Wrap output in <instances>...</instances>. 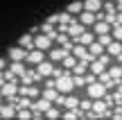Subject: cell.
I'll return each mask as SVG.
<instances>
[{
  "instance_id": "cell-1",
  "label": "cell",
  "mask_w": 122,
  "mask_h": 120,
  "mask_svg": "<svg viewBox=\"0 0 122 120\" xmlns=\"http://www.w3.org/2000/svg\"><path fill=\"white\" fill-rule=\"evenodd\" d=\"M54 86H57V91H61V93H72L75 91V77H72V73L70 70H66L63 75H59V77H54Z\"/></svg>"
},
{
  "instance_id": "cell-2",
  "label": "cell",
  "mask_w": 122,
  "mask_h": 120,
  "mask_svg": "<svg viewBox=\"0 0 122 120\" xmlns=\"http://www.w3.org/2000/svg\"><path fill=\"white\" fill-rule=\"evenodd\" d=\"M106 93H109V89H106L100 79H95V82H91V84H86V95H88L91 100H100V98H104Z\"/></svg>"
},
{
  "instance_id": "cell-3",
  "label": "cell",
  "mask_w": 122,
  "mask_h": 120,
  "mask_svg": "<svg viewBox=\"0 0 122 120\" xmlns=\"http://www.w3.org/2000/svg\"><path fill=\"white\" fill-rule=\"evenodd\" d=\"M0 95H2L5 100H9V102H11V100L16 98V95H18V79L5 82V84L0 86Z\"/></svg>"
},
{
  "instance_id": "cell-4",
  "label": "cell",
  "mask_w": 122,
  "mask_h": 120,
  "mask_svg": "<svg viewBox=\"0 0 122 120\" xmlns=\"http://www.w3.org/2000/svg\"><path fill=\"white\" fill-rule=\"evenodd\" d=\"M52 36L50 34H43V32H39V34H34V48H39V50H45L48 52L50 48H52Z\"/></svg>"
},
{
  "instance_id": "cell-5",
  "label": "cell",
  "mask_w": 122,
  "mask_h": 120,
  "mask_svg": "<svg viewBox=\"0 0 122 120\" xmlns=\"http://www.w3.org/2000/svg\"><path fill=\"white\" fill-rule=\"evenodd\" d=\"M34 70L41 75V79H45V77L52 75V70H54V61H52V59H43L41 63H36V66H34Z\"/></svg>"
},
{
  "instance_id": "cell-6",
  "label": "cell",
  "mask_w": 122,
  "mask_h": 120,
  "mask_svg": "<svg viewBox=\"0 0 122 120\" xmlns=\"http://www.w3.org/2000/svg\"><path fill=\"white\" fill-rule=\"evenodd\" d=\"M7 57H9V61H25L27 59V50L23 48V45H14V48L7 50Z\"/></svg>"
},
{
  "instance_id": "cell-7",
  "label": "cell",
  "mask_w": 122,
  "mask_h": 120,
  "mask_svg": "<svg viewBox=\"0 0 122 120\" xmlns=\"http://www.w3.org/2000/svg\"><path fill=\"white\" fill-rule=\"evenodd\" d=\"M52 104H54V102H50V100H45L43 95H39V98L32 102V107H30V109H32L34 113H45L50 107H52Z\"/></svg>"
},
{
  "instance_id": "cell-8",
  "label": "cell",
  "mask_w": 122,
  "mask_h": 120,
  "mask_svg": "<svg viewBox=\"0 0 122 120\" xmlns=\"http://www.w3.org/2000/svg\"><path fill=\"white\" fill-rule=\"evenodd\" d=\"M43 59H45V50L32 48V50H27V59H25V63H32V66H36V63H41Z\"/></svg>"
},
{
  "instance_id": "cell-9",
  "label": "cell",
  "mask_w": 122,
  "mask_h": 120,
  "mask_svg": "<svg viewBox=\"0 0 122 120\" xmlns=\"http://www.w3.org/2000/svg\"><path fill=\"white\" fill-rule=\"evenodd\" d=\"M68 52H70V50H66L63 45H59V48H50L48 50V59H52L54 63H61V59H63Z\"/></svg>"
},
{
  "instance_id": "cell-10",
  "label": "cell",
  "mask_w": 122,
  "mask_h": 120,
  "mask_svg": "<svg viewBox=\"0 0 122 120\" xmlns=\"http://www.w3.org/2000/svg\"><path fill=\"white\" fill-rule=\"evenodd\" d=\"M97 79H100V82H102V84H104L109 91H113L115 86H118V82H115L113 77H111V73H109V70H102L100 75H97Z\"/></svg>"
},
{
  "instance_id": "cell-11",
  "label": "cell",
  "mask_w": 122,
  "mask_h": 120,
  "mask_svg": "<svg viewBox=\"0 0 122 120\" xmlns=\"http://www.w3.org/2000/svg\"><path fill=\"white\" fill-rule=\"evenodd\" d=\"M16 102H9V104H0V118H16Z\"/></svg>"
},
{
  "instance_id": "cell-12",
  "label": "cell",
  "mask_w": 122,
  "mask_h": 120,
  "mask_svg": "<svg viewBox=\"0 0 122 120\" xmlns=\"http://www.w3.org/2000/svg\"><path fill=\"white\" fill-rule=\"evenodd\" d=\"M77 21H79V23H84V25L88 27V25H93V23L97 21V14H95V11H88V9H84V11L77 16Z\"/></svg>"
},
{
  "instance_id": "cell-13",
  "label": "cell",
  "mask_w": 122,
  "mask_h": 120,
  "mask_svg": "<svg viewBox=\"0 0 122 120\" xmlns=\"http://www.w3.org/2000/svg\"><path fill=\"white\" fill-rule=\"evenodd\" d=\"M93 32H95V36L97 34H106V32H111V23L104 21V18H100V21L93 23Z\"/></svg>"
},
{
  "instance_id": "cell-14",
  "label": "cell",
  "mask_w": 122,
  "mask_h": 120,
  "mask_svg": "<svg viewBox=\"0 0 122 120\" xmlns=\"http://www.w3.org/2000/svg\"><path fill=\"white\" fill-rule=\"evenodd\" d=\"M102 7H104V0H84V9H88V11H102Z\"/></svg>"
},
{
  "instance_id": "cell-15",
  "label": "cell",
  "mask_w": 122,
  "mask_h": 120,
  "mask_svg": "<svg viewBox=\"0 0 122 120\" xmlns=\"http://www.w3.org/2000/svg\"><path fill=\"white\" fill-rule=\"evenodd\" d=\"M88 52H91L93 57H100L102 52H106V48L97 41V36H95V41H93V43H88Z\"/></svg>"
},
{
  "instance_id": "cell-16",
  "label": "cell",
  "mask_w": 122,
  "mask_h": 120,
  "mask_svg": "<svg viewBox=\"0 0 122 120\" xmlns=\"http://www.w3.org/2000/svg\"><path fill=\"white\" fill-rule=\"evenodd\" d=\"M106 52L111 54V57H118V54L122 52V41H118V39H113L109 45H106Z\"/></svg>"
},
{
  "instance_id": "cell-17",
  "label": "cell",
  "mask_w": 122,
  "mask_h": 120,
  "mask_svg": "<svg viewBox=\"0 0 122 120\" xmlns=\"http://www.w3.org/2000/svg\"><path fill=\"white\" fill-rule=\"evenodd\" d=\"M95 41V32H81V34L75 39V43H81V45H88Z\"/></svg>"
},
{
  "instance_id": "cell-18",
  "label": "cell",
  "mask_w": 122,
  "mask_h": 120,
  "mask_svg": "<svg viewBox=\"0 0 122 120\" xmlns=\"http://www.w3.org/2000/svg\"><path fill=\"white\" fill-rule=\"evenodd\" d=\"M41 95H43L45 100H50V102H54L57 95H59V91H57V86H45V89L41 91Z\"/></svg>"
},
{
  "instance_id": "cell-19",
  "label": "cell",
  "mask_w": 122,
  "mask_h": 120,
  "mask_svg": "<svg viewBox=\"0 0 122 120\" xmlns=\"http://www.w3.org/2000/svg\"><path fill=\"white\" fill-rule=\"evenodd\" d=\"M18 45H23L25 50H32L34 48V34H23L20 39H18Z\"/></svg>"
},
{
  "instance_id": "cell-20",
  "label": "cell",
  "mask_w": 122,
  "mask_h": 120,
  "mask_svg": "<svg viewBox=\"0 0 122 120\" xmlns=\"http://www.w3.org/2000/svg\"><path fill=\"white\" fill-rule=\"evenodd\" d=\"M9 70H11L16 77H20L23 73L27 70V68H25V61H11V63H9Z\"/></svg>"
},
{
  "instance_id": "cell-21",
  "label": "cell",
  "mask_w": 122,
  "mask_h": 120,
  "mask_svg": "<svg viewBox=\"0 0 122 120\" xmlns=\"http://www.w3.org/2000/svg\"><path fill=\"white\" fill-rule=\"evenodd\" d=\"M63 109H79V98L72 93L66 95V102H63Z\"/></svg>"
},
{
  "instance_id": "cell-22",
  "label": "cell",
  "mask_w": 122,
  "mask_h": 120,
  "mask_svg": "<svg viewBox=\"0 0 122 120\" xmlns=\"http://www.w3.org/2000/svg\"><path fill=\"white\" fill-rule=\"evenodd\" d=\"M75 63H77V57H75L72 52H68L63 59H61V66H63L66 70H72V66H75Z\"/></svg>"
},
{
  "instance_id": "cell-23",
  "label": "cell",
  "mask_w": 122,
  "mask_h": 120,
  "mask_svg": "<svg viewBox=\"0 0 122 120\" xmlns=\"http://www.w3.org/2000/svg\"><path fill=\"white\" fill-rule=\"evenodd\" d=\"M88 70H91V73H95V75H100L102 70H106V66H104V63H102L100 59H97V57H95V59H93L91 63H88Z\"/></svg>"
},
{
  "instance_id": "cell-24",
  "label": "cell",
  "mask_w": 122,
  "mask_h": 120,
  "mask_svg": "<svg viewBox=\"0 0 122 120\" xmlns=\"http://www.w3.org/2000/svg\"><path fill=\"white\" fill-rule=\"evenodd\" d=\"M66 11H70L72 16H79V14L84 11V0H77V2H70Z\"/></svg>"
},
{
  "instance_id": "cell-25",
  "label": "cell",
  "mask_w": 122,
  "mask_h": 120,
  "mask_svg": "<svg viewBox=\"0 0 122 120\" xmlns=\"http://www.w3.org/2000/svg\"><path fill=\"white\" fill-rule=\"evenodd\" d=\"M72 75H84V73H88V63L86 61H81V59H77V63L72 66Z\"/></svg>"
},
{
  "instance_id": "cell-26",
  "label": "cell",
  "mask_w": 122,
  "mask_h": 120,
  "mask_svg": "<svg viewBox=\"0 0 122 120\" xmlns=\"http://www.w3.org/2000/svg\"><path fill=\"white\" fill-rule=\"evenodd\" d=\"M106 70L111 73V77H113V79L118 82V84L122 82V66H109V68H106Z\"/></svg>"
},
{
  "instance_id": "cell-27",
  "label": "cell",
  "mask_w": 122,
  "mask_h": 120,
  "mask_svg": "<svg viewBox=\"0 0 122 120\" xmlns=\"http://www.w3.org/2000/svg\"><path fill=\"white\" fill-rule=\"evenodd\" d=\"M43 118H48V120H57V118H61V111H59V109H54V104H52V107H50L48 111L43 113Z\"/></svg>"
},
{
  "instance_id": "cell-28",
  "label": "cell",
  "mask_w": 122,
  "mask_h": 120,
  "mask_svg": "<svg viewBox=\"0 0 122 120\" xmlns=\"http://www.w3.org/2000/svg\"><path fill=\"white\" fill-rule=\"evenodd\" d=\"M111 34H113V39L122 41V23H115V25H111Z\"/></svg>"
},
{
  "instance_id": "cell-29",
  "label": "cell",
  "mask_w": 122,
  "mask_h": 120,
  "mask_svg": "<svg viewBox=\"0 0 122 120\" xmlns=\"http://www.w3.org/2000/svg\"><path fill=\"white\" fill-rule=\"evenodd\" d=\"M97 41H100V43L106 48V45H109L111 41H113V34H111V32H106V34H97Z\"/></svg>"
},
{
  "instance_id": "cell-30",
  "label": "cell",
  "mask_w": 122,
  "mask_h": 120,
  "mask_svg": "<svg viewBox=\"0 0 122 120\" xmlns=\"http://www.w3.org/2000/svg\"><path fill=\"white\" fill-rule=\"evenodd\" d=\"M41 32H43V34H54V32H57V25H52V23H43V25H41Z\"/></svg>"
},
{
  "instance_id": "cell-31",
  "label": "cell",
  "mask_w": 122,
  "mask_h": 120,
  "mask_svg": "<svg viewBox=\"0 0 122 120\" xmlns=\"http://www.w3.org/2000/svg\"><path fill=\"white\" fill-rule=\"evenodd\" d=\"M75 77V89H84L86 86V75H72Z\"/></svg>"
},
{
  "instance_id": "cell-32",
  "label": "cell",
  "mask_w": 122,
  "mask_h": 120,
  "mask_svg": "<svg viewBox=\"0 0 122 120\" xmlns=\"http://www.w3.org/2000/svg\"><path fill=\"white\" fill-rule=\"evenodd\" d=\"M16 118H20V120H27V118H32V111H30V107H27V109H18V111H16Z\"/></svg>"
},
{
  "instance_id": "cell-33",
  "label": "cell",
  "mask_w": 122,
  "mask_h": 120,
  "mask_svg": "<svg viewBox=\"0 0 122 120\" xmlns=\"http://www.w3.org/2000/svg\"><path fill=\"white\" fill-rule=\"evenodd\" d=\"M91 107H93V100H91V98L79 100V109H81V111H91Z\"/></svg>"
},
{
  "instance_id": "cell-34",
  "label": "cell",
  "mask_w": 122,
  "mask_h": 120,
  "mask_svg": "<svg viewBox=\"0 0 122 120\" xmlns=\"http://www.w3.org/2000/svg\"><path fill=\"white\" fill-rule=\"evenodd\" d=\"M97 59H100V61H102V63H104V66H106V68H109V66H111V54H109V52H102V54H100V57H97Z\"/></svg>"
},
{
  "instance_id": "cell-35",
  "label": "cell",
  "mask_w": 122,
  "mask_h": 120,
  "mask_svg": "<svg viewBox=\"0 0 122 120\" xmlns=\"http://www.w3.org/2000/svg\"><path fill=\"white\" fill-rule=\"evenodd\" d=\"M48 21H50V23H52V25H59V14H52V16H50V18H48Z\"/></svg>"
},
{
  "instance_id": "cell-36",
  "label": "cell",
  "mask_w": 122,
  "mask_h": 120,
  "mask_svg": "<svg viewBox=\"0 0 122 120\" xmlns=\"http://www.w3.org/2000/svg\"><path fill=\"white\" fill-rule=\"evenodd\" d=\"M7 68V57H0V70H5Z\"/></svg>"
},
{
  "instance_id": "cell-37",
  "label": "cell",
  "mask_w": 122,
  "mask_h": 120,
  "mask_svg": "<svg viewBox=\"0 0 122 120\" xmlns=\"http://www.w3.org/2000/svg\"><path fill=\"white\" fill-rule=\"evenodd\" d=\"M115 59H118V61H120V63H122V52H120V54H118V57H115Z\"/></svg>"
},
{
  "instance_id": "cell-38",
  "label": "cell",
  "mask_w": 122,
  "mask_h": 120,
  "mask_svg": "<svg viewBox=\"0 0 122 120\" xmlns=\"http://www.w3.org/2000/svg\"><path fill=\"white\" fill-rule=\"evenodd\" d=\"M120 9H122V0H118V11H120Z\"/></svg>"
},
{
  "instance_id": "cell-39",
  "label": "cell",
  "mask_w": 122,
  "mask_h": 120,
  "mask_svg": "<svg viewBox=\"0 0 122 120\" xmlns=\"http://www.w3.org/2000/svg\"><path fill=\"white\" fill-rule=\"evenodd\" d=\"M2 102H5V98H2V95H0V104H2Z\"/></svg>"
},
{
  "instance_id": "cell-40",
  "label": "cell",
  "mask_w": 122,
  "mask_h": 120,
  "mask_svg": "<svg viewBox=\"0 0 122 120\" xmlns=\"http://www.w3.org/2000/svg\"><path fill=\"white\" fill-rule=\"evenodd\" d=\"M120 107H122V100H120Z\"/></svg>"
},
{
  "instance_id": "cell-41",
  "label": "cell",
  "mask_w": 122,
  "mask_h": 120,
  "mask_svg": "<svg viewBox=\"0 0 122 120\" xmlns=\"http://www.w3.org/2000/svg\"><path fill=\"white\" fill-rule=\"evenodd\" d=\"M120 66H122V63H120Z\"/></svg>"
}]
</instances>
